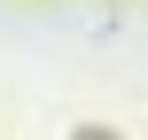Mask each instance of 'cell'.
Instances as JSON below:
<instances>
[{
    "label": "cell",
    "instance_id": "cell-1",
    "mask_svg": "<svg viewBox=\"0 0 148 140\" xmlns=\"http://www.w3.org/2000/svg\"><path fill=\"white\" fill-rule=\"evenodd\" d=\"M78 140H109V132H78Z\"/></svg>",
    "mask_w": 148,
    "mask_h": 140
}]
</instances>
